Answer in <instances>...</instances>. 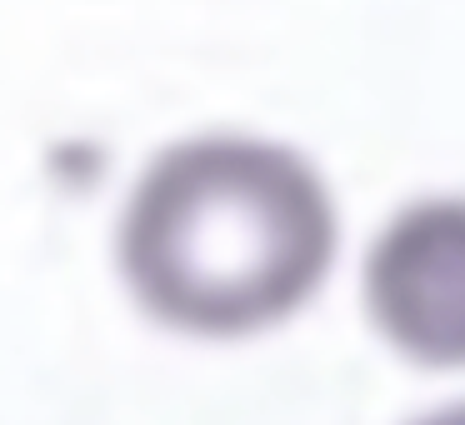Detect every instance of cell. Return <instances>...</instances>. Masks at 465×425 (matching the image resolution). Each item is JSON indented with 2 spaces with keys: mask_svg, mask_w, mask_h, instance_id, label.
<instances>
[{
  "mask_svg": "<svg viewBox=\"0 0 465 425\" xmlns=\"http://www.w3.org/2000/svg\"><path fill=\"white\" fill-rule=\"evenodd\" d=\"M341 211L311 155L255 131L161 145L115 221V271L135 311L191 341H245L321 295Z\"/></svg>",
  "mask_w": 465,
  "mask_h": 425,
  "instance_id": "6da1fadb",
  "label": "cell"
},
{
  "mask_svg": "<svg viewBox=\"0 0 465 425\" xmlns=\"http://www.w3.org/2000/svg\"><path fill=\"white\" fill-rule=\"evenodd\" d=\"M375 335L425 371H465V195H420L375 231L361 265Z\"/></svg>",
  "mask_w": 465,
  "mask_h": 425,
  "instance_id": "7a4b0ae2",
  "label": "cell"
},
{
  "mask_svg": "<svg viewBox=\"0 0 465 425\" xmlns=\"http://www.w3.org/2000/svg\"><path fill=\"white\" fill-rule=\"evenodd\" d=\"M415 425H465V400L445 405V410H430V415H420Z\"/></svg>",
  "mask_w": 465,
  "mask_h": 425,
  "instance_id": "3957f363",
  "label": "cell"
}]
</instances>
